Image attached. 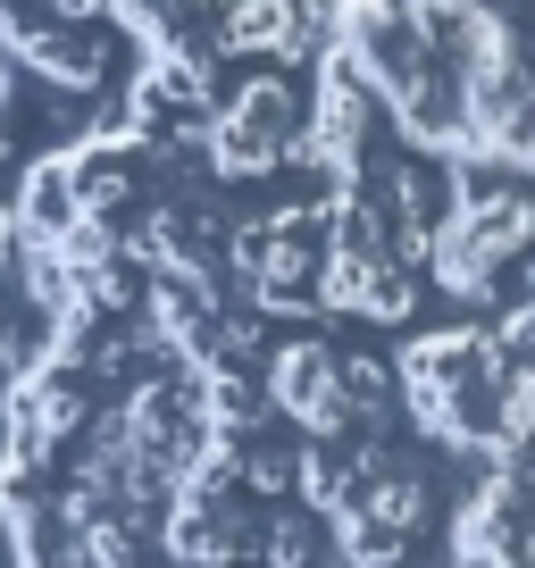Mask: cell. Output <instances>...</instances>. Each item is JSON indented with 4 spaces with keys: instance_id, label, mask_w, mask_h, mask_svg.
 Here are the masks:
<instances>
[{
    "instance_id": "7a4b0ae2",
    "label": "cell",
    "mask_w": 535,
    "mask_h": 568,
    "mask_svg": "<svg viewBox=\"0 0 535 568\" xmlns=\"http://www.w3.org/2000/svg\"><path fill=\"white\" fill-rule=\"evenodd\" d=\"M168 551H176L184 568H218V560H234V551H243V527H234L218 501L176 494V510H168Z\"/></svg>"
},
{
    "instance_id": "3957f363",
    "label": "cell",
    "mask_w": 535,
    "mask_h": 568,
    "mask_svg": "<svg viewBox=\"0 0 535 568\" xmlns=\"http://www.w3.org/2000/svg\"><path fill=\"white\" fill-rule=\"evenodd\" d=\"M293 9H302V0H226L218 34H226V51H276V59H285Z\"/></svg>"
},
{
    "instance_id": "4fadbf2b",
    "label": "cell",
    "mask_w": 535,
    "mask_h": 568,
    "mask_svg": "<svg viewBox=\"0 0 535 568\" xmlns=\"http://www.w3.org/2000/svg\"><path fill=\"white\" fill-rule=\"evenodd\" d=\"M59 9H68V18H92V9H101V0H59Z\"/></svg>"
},
{
    "instance_id": "8fae6325",
    "label": "cell",
    "mask_w": 535,
    "mask_h": 568,
    "mask_svg": "<svg viewBox=\"0 0 535 568\" xmlns=\"http://www.w3.org/2000/svg\"><path fill=\"white\" fill-rule=\"evenodd\" d=\"M75 544H84V568H134V535H125L118 518H92V527H75Z\"/></svg>"
},
{
    "instance_id": "30bf717a",
    "label": "cell",
    "mask_w": 535,
    "mask_h": 568,
    "mask_svg": "<svg viewBox=\"0 0 535 568\" xmlns=\"http://www.w3.org/2000/svg\"><path fill=\"white\" fill-rule=\"evenodd\" d=\"M26 217H34V226H68L75 217V176L68 168H42V176L26 184Z\"/></svg>"
},
{
    "instance_id": "8992f818",
    "label": "cell",
    "mask_w": 535,
    "mask_h": 568,
    "mask_svg": "<svg viewBox=\"0 0 535 568\" xmlns=\"http://www.w3.org/2000/svg\"><path fill=\"white\" fill-rule=\"evenodd\" d=\"M276 160H285V142H268V134H251V125L218 118V134H210V168L218 176H268Z\"/></svg>"
},
{
    "instance_id": "6da1fadb",
    "label": "cell",
    "mask_w": 535,
    "mask_h": 568,
    "mask_svg": "<svg viewBox=\"0 0 535 568\" xmlns=\"http://www.w3.org/2000/svg\"><path fill=\"white\" fill-rule=\"evenodd\" d=\"M268 409H285L310 444H335L343 426H352V402H343V385H335V352H326L319 335L285 343V352L268 359Z\"/></svg>"
},
{
    "instance_id": "ba28073f",
    "label": "cell",
    "mask_w": 535,
    "mask_h": 568,
    "mask_svg": "<svg viewBox=\"0 0 535 568\" xmlns=\"http://www.w3.org/2000/svg\"><path fill=\"white\" fill-rule=\"evenodd\" d=\"M485 343H494V368L502 376H535V302H511Z\"/></svg>"
},
{
    "instance_id": "5b68a950",
    "label": "cell",
    "mask_w": 535,
    "mask_h": 568,
    "mask_svg": "<svg viewBox=\"0 0 535 568\" xmlns=\"http://www.w3.org/2000/svg\"><path fill=\"white\" fill-rule=\"evenodd\" d=\"M226 118L251 125V134H268V142H285L293 134V84H285V75H251V84L234 92Z\"/></svg>"
},
{
    "instance_id": "52a82bcc",
    "label": "cell",
    "mask_w": 535,
    "mask_h": 568,
    "mask_svg": "<svg viewBox=\"0 0 535 568\" xmlns=\"http://www.w3.org/2000/svg\"><path fill=\"white\" fill-rule=\"evenodd\" d=\"M418 310V276L402 260H376V276H369V302H360V318H385V326H402Z\"/></svg>"
},
{
    "instance_id": "5bb4252c",
    "label": "cell",
    "mask_w": 535,
    "mask_h": 568,
    "mask_svg": "<svg viewBox=\"0 0 535 568\" xmlns=\"http://www.w3.org/2000/svg\"><path fill=\"white\" fill-rule=\"evenodd\" d=\"M452 568H502V560H468V551H452Z\"/></svg>"
},
{
    "instance_id": "277c9868",
    "label": "cell",
    "mask_w": 535,
    "mask_h": 568,
    "mask_svg": "<svg viewBox=\"0 0 535 568\" xmlns=\"http://www.w3.org/2000/svg\"><path fill=\"white\" fill-rule=\"evenodd\" d=\"M335 551H343V568H402L411 535H393L385 518H369V510L352 501V510H335Z\"/></svg>"
},
{
    "instance_id": "7c38bea8",
    "label": "cell",
    "mask_w": 535,
    "mask_h": 568,
    "mask_svg": "<svg viewBox=\"0 0 535 568\" xmlns=\"http://www.w3.org/2000/svg\"><path fill=\"white\" fill-rule=\"evenodd\" d=\"M109 9H118V18H125V26H160V18H168V9H176V0H109Z\"/></svg>"
},
{
    "instance_id": "9c48e42d",
    "label": "cell",
    "mask_w": 535,
    "mask_h": 568,
    "mask_svg": "<svg viewBox=\"0 0 535 568\" xmlns=\"http://www.w3.org/2000/svg\"><path fill=\"white\" fill-rule=\"evenodd\" d=\"M260 551H268V568H310V551H319V527H310L302 510H285V518H268Z\"/></svg>"
}]
</instances>
